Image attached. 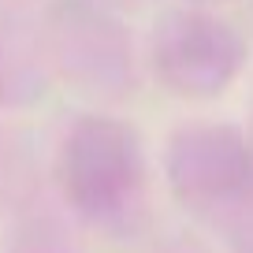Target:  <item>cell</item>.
<instances>
[]
</instances>
